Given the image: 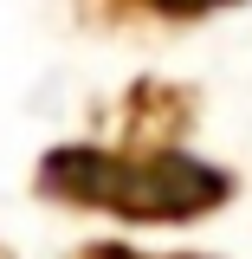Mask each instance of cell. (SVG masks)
I'll return each mask as SVG.
<instances>
[{
    "mask_svg": "<svg viewBox=\"0 0 252 259\" xmlns=\"http://www.w3.org/2000/svg\"><path fill=\"white\" fill-rule=\"evenodd\" d=\"M162 7H175V13H200V7H214V0H162Z\"/></svg>",
    "mask_w": 252,
    "mask_h": 259,
    "instance_id": "cell-2",
    "label": "cell"
},
{
    "mask_svg": "<svg viewBox=\"0 0 252 259\" xmlns=\"http://www.w3.org/2000/svg\"><path fill=\"white\" fill-rule=\"evenodd\" d=\"M45 188H65V194H84V201H110L136 221H162V214H194L207 201L226 194V175L200 168V162H117V156H91V149H71V156H52V175Z\"/></svg>",
    "mask_w": 252,
    "mask_h": 259,
    "instance_id": "cell-1",
    "label": "cell"
}]
</instances>
